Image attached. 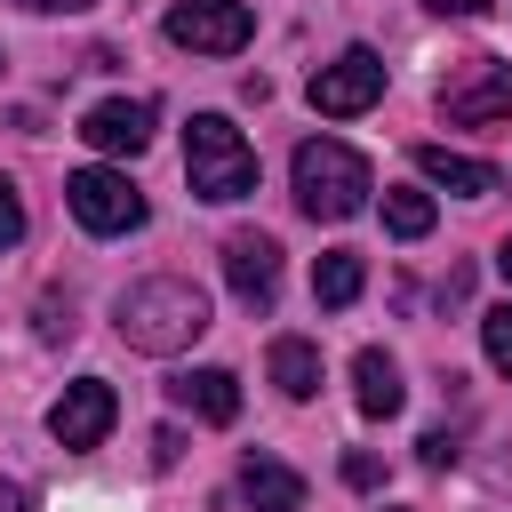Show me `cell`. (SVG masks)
<instances>
[{
    "label": "cell",
    "instance_id": "obj_12",
    "mask_svg": "<svg viewBox=\"0 0 512 512\" xmlns=\"http://www.w3.org/2000/svg\"><path fill=\"white\" fill-rule=\"evenodd\" d=\"M416 168H424L440 192H456V200H488V192L504 184L488 160H472V152H448V144H416Z\"/></svg>",
    "mask_w": 512,
    "mask_h": 512
},
{
    "label": "cell",
    "instance_id": "obj_7",
    "mask_svg": "<svg viewBox=\"0 0 512 512\" xmlns=\"http://www.w3.org/2000/svg\"><path fill=\"white\" fill-rule=\"evenodd\" d=\"M64 200H72V216L88 224V232H136L144 224V192L120 176V168H80L72 184H64Z\"/></svg>",
    "mask_w": 512,
    "mask_h": 512
},
{
    "label": "cell",
    "instance_id": "obj_15",
    "mask_svg": "<svg viewBox=\"0 0 512 512\" xmlns=\"http://www.w3.org/2000/svg\"><path fill=\"white\" fill-rule=\"evenodd\" d=\"M272 384H280L288 400H312V392H320V344L280 336V344H272Z\"/></svg>",
    "mask_w": 512,
    "mask_h": 512
},
{
    "label": "cell",
    "instance_id": "obj_6",
    "mask_svg": "<svg viewBox=\"0 0 512 512\" xmlns=\"http://www.w3.org/2000/svg\"><path fill=\"white\" fill-rule=\"evenodd\" d=\"M376 96H384V56H376V48H344L336 64L312 72V112H320V120H352V112H368Z\"/></svg>",
    "mask_w": 512,
    "mask_h": 512
},
{
    "label": "cell",
    "instance_id": "obj_1",
    "mask_svg": "<svg viewBox=\"0 0 512 512\" xmlns=\"http://www.w3.org/2000/svg\"><path fill=\"white\" fill-rule=\"evenodd\" d=\"M112 328H120V344L168 360V352L200 344V328H208V296H200L192 280H176V272H152V280H128V288L112 296Z\"/></svg>",
    "mask_w": 512,
    "mask_h": 512
},
{
    "label": "cell",
    "instance_id": "obj_26",
    "mask_svg": "<svg viewBox=\"0 0 512 512\" xmlns=\"http://www.w3.org/2000/svg\"><path fill=\"white\" fill-rule=\"evenodd\" d=\"M496 272H504V280H512V240H504V248H496Z\"/></svg>",
    "mask_w": 512,
    "mask_h": 512
},
{
    "label": "cell",
    "instance_id": "obj_9",
    "mask_svg": "<svg viewBox=\"0 0 512 512\" xmlns=\"http://www.w3.org/2000/svg\"><path fill=\"white\" fill-rule=\"evenodd\" d=\"M224 280H232V296L248 312H272V296H280V240L272 232H232L224 240Z\"/></svg>",
    "mask_w": 512,
    "mask_h": 512
},
{
    "label": "cell",
    "instance_id": "obj_27",
    "mask_svg": "<svg viewBox=\"0 0 512 512\" xmlns=\"http://www.w3.org/2000/svg\"><path fill=\"white\" fill-rule=\"evenodd\" d=\"M0 72H8V56H0Z\"/></svg>",
    "mask_w": 512,
    "mask_h": 512
},
{
    "label": "cell",
    "instance_id": "obj_5",
    "mask_svg": "<svg viewBox=\"0 0 512 512\" xmlns=\"http://www.w3.org/2000/svg\"><path fill=\"white\" fill-rule=\"evenodd\" d=\"M440 120L448 128H504L512 120V64H464L448 88H440Z\"/></svg>",
    "mask_w": 512,
    "mask_h": 512
},
{
    "label": "cell",
    "instance_id": "obj_2",
    "mask_svg": "<svg viewBox=\"0 0 512 512\" xmlns=\"http://www.w3.org/2000/svg\"><path fill=\"white\" fill-rule=\"evenodd\" d=\"M288 176H296V208H304L312 224H344V216H360L368 192H376L368 160H360L352 144H336V136H304Z\"/></svg>",
    "mask_w": 512,
    "mask_h": 512
},
{
    "label": "cell",
    "instance_id": "obj_25",
    "mask_svg": "<svg viewBox=\"0 0 512 512\" xmlns=\"http://www.w3.org/2000/svg\"><path fill=\"white\" fill-rule=\"evenodd\" d=\"M0 512H32V504H24V488H16V480H0Z\"/></svg>",
    "mask_w": 512,
    "mask_h": 512
},
{
    "label": "cell",
    "instance_id": "obj_21",
    "mask_svg": "<svg viewBox=\"0 0 512 512\" xmlns=\"http://www.w3.org/2000/svg\"><path fill=\"white\" fill-rule=\"evenodd\" d=\"M40 336H48V344H56V336H72V304H56V296H48V304H40Z\"/></svg>",
    "mask_w": 512,
    "mask_h": 512
},
{
    "label": "cell",
    "instance_id": "obj_3",
    "mask_svg": "<svg viewBox=\"0 0 512 512\" xmlns=\"http://www.w3.org/2000/svg\"><path fill=\"white\" fill-rule=\"evenodd\" d=\"M184 176H192L200 200H248L256 192V144L224 112H192V128H184Z\"/></svg>",
    "mask_w": 512,
    "mask_h": 512
},
{
    "label": "cell",
    "instance_id": "obj_4",
    "mask_svg": "<svg viewBox=\"0 0 512 512\" xmlns=\"http://www.w3.org/2000/svg\"><path fill=\"white\" fill-rule=\"evenodd\" d=\"M168 40L192 48V56H240L256 40V16H248V0H176Z\"/></svg>",
    "mask_w": 512,
    "mask_h": 512
},
{
    "label": "cell",
    "instance_id": "obj_18",
    "mask_svg": "<svg viewBox=\"0 0 512 512\" xmlns=\"http://www.w3.org/2000/svg\"><path fill=\"white\" fill-rule=\"evenodd\" d=\"M480 344H488V360L512 376V304H496V312L480 320Z\"/></svg>",
    "mask_w": 512,
    "mask_h": 512
},
{
    "label": "cell",
    "instance_id": "obj_8",
    "mask_svg": "<svg viewBox=\"0 0 512 512\" xmlns=\"http://www.w3.org/2000/svg\"><path fill=\"white\" fill-rule=\"evenodd\" d=\"M112 416H120V392H112L104 376H80V384H64V400L48 408V440L72 448V456H88V448H104Z\"/></svg>",
    "mask_w": 512,
    "mask_h": 512
},
{
    "label": "cell",
    "instance_id": "obj_24",
    "mask_svg": "<svg viewBox=\"0 0 512 512\" xmlns=\"http://www.w3.org/2000/svg\"><path fill=\"white\" fill-rule=\"evenodd\" d=\"M424 8H440V16H480L488 0H424Z\"/></svg>",
    "mask_w": 512,
    "mask_h": 512
},
{
    "label": "cell",
    "instance_id": "obj_11",
    "mask_svg": "<svg viewBox=\"0 0 512 512\" xmlns=\"http://www.w3.org/2000/svg\"><path fill=\"white\" fill-rule=\"evenodd\" d=\"M168 400H176L184 416H200V424H232V416H240V376H232V368H184V376L168 384Z\"/></svg>",
    "mask_w": 512,
    "mask_h": 512
},
{
    "label": "cell",
    "instance_id": "obj_16",
    "mask_svg": "<svg viewBox=\"0 0 512 512\" xmlns=\"http://www.w3.org/2000/svg\"><path fill=\"white\" fill-rule=\"evenodd\" d=\"M360 288H368V264H360L352 248H328V256H320V272H312V296H320L328 312H344Z\"/></svg>",
    "mask_w": 512,
    "mask_h": 512
},
{
    "label": "cell",
    "instance_id": "obj_14",
    "mask_svg": "<svg viewBox=\"0 0 512 512\" xmlns=\"http://www.w3.org/2000/svg\"><path fill=\"white\" fill-rule=\"evenodd\" d=\"M240 496H248L256 512H304V480H296L280 456H248V464H240Z\"/></svg>",
    "mask_w": 512,
    "mask_h": 512
},
{
    "label": "cell",
    "instance_id": "obj_17",
    "mask_svg": "<svg viewBox=\"0 0 512 512\" xmlns=\"http://www.w3.org/2000/svg\"><path fill=\"white\" fill-rule=\"evenodd\" d=\"M432 216H440V208H432V192L384 184V232H392V240H424V232H432Z\"/></svg>",
    "mask_w": 512,
    "mask_h": 512
},
{
    "label": "cell",
    "instance_id": "obj_22",
    "mask_svg": "<svg viewBox=\"0 0 512 512\" xmlns=\"http://www.w3.org/2000/svg\"><path fill=\"white\" fill-rule=\"evenodd\" d=\"M424 464L448 472V464H456V440H448V432H424Z\"/></svg>",
    "mask_w": 512,
    "mask_h": 512
},
{
    "label": "cell",
    "instance_id": "obj_20",
    "mask_svg": "<svg viewBox=\"0 0 512 512\" xmlns=\"http://www.w3.org/2000/svg\"><path fill=\"white\" fill-rule=\"evenodd\" d=\"M344 480H352V488H376V480H384V464H376L368 448H352V456H344Z\"/></svg>",
    "mask_w": 512,
    "mask_h": 512
},
{
    "label": "cell",
    "instance_id": "obj_23",
    "mask_svg": "<svg viewBox=\"0 0 512 512\" xmlns=\"http://www.w3.org/2000/svg\"><path fill=\"white\" fill-rule=\"evenodd\" d=\"M16 8H32V16H72V8H96V0H16Z\"/></svg>",
    "mask_w": 512,
    "mask_h": 512
},
{
    "label": "cell",
    "instance_id": "obj_10",
    "mask_svg": "<svg viewBox=\"0 0 512 512\" xmlns=\"http://www.w3.org/2000/svg\"><path fill=\"white\" fill-rule=\"evenodd\" d=\"M152 120H160V112H152L144 96H104V104H88V112H80V136H88L96 152L136 160V152L152 144Z\"/></svg>",
    "mask_w": 512,
    "mask_h": 512
},
{
    "label": "cell",
    "instance_id": "obj_13",
    "mask_svg": "<svg viewBox=\"0 0 512 512\" xmlns=\"http://www.w3.org/2000/svg\"><path fill=\"white\" fill-rule=\"evenodd\" d=\"M352 400H360V416H400L408 408V384H400V368H392V352H352Z\"/></svg>",
    "mask_w": 512,
    "mask_h": 512
},
{
    "label": "cell",
    "instance_id": "obj_19",
    "mask_svg": "<svg viewBox=\"0 0 512 512\" xmlns=\"http://www.w3.org/2000/svg\"><path fill=\"white\" fill-rule=\"evenodd\" d=\"M16 240H24V192L0 176V248H16Z\"/></svg>",
    "mask_w": 512,
    "mask_h": 512
}]
</instances>
